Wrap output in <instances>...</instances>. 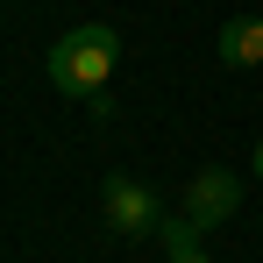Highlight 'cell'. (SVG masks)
I'll return each mask as SVG.
<instances>
[{"label": "cell", "mask_w": 263, "mask_h": 263, "mask_svg": "<svg viewBox=\"0 0 263 263\" xmlns=\"http://www.w3.org/2000/svg\"><path fill=\"white\" fill-rule=\"evenodd\" d=\"M114 57H121V36L107 22H79L71 36H57V50H50V86L71 92V100H92L114 79Z\"/></svg>", "instance_id": "6da1fadb"}, {"label": "cell", "mask_w": 263, "mask_h": 263, "mask_svg": "<svg viewBox=\"0 0 263 263\" xmlns=\"http://www.w3.org/2000/svg\"><path fill=\"white\" fill-rule=\"evenodd\" d=\"M100 206H107V228L114 235H157L164 228V199L142 178H107L100 185Z\"/></svg>", "instance_id": "7a4b0ae2"}, {"label": "cell", "mask_w": 263, "mask_h": 263, "mask_svg": "<svg viewBox=\"0 0 263 263\" xmlns=\"http://www.w3.org/2000/svg\"><path fill=\"white\" fill-rule=\"evenodd\" d=\"M235 206H242V178H235V171H192V185H185V214L199 220V228H228Z\"/></svg>", "instance_id": "3957f363"}, {"label": "cell", "mask_w": 263, "mask_h": 263, "mask_svg": "<svg viewBox=\"0 0 263 263\" xmlns=\"http://www.w3.org/2000/svg\"><path fill=\"white\" fill-rule=\"evenodd\" d=\"M220 64L228 71H256L263 64V14H228L220 22Z\"/></svg>", "instance_id": "277c9868"}, {"label": "cell", "mask_w": 263, "mask_h": 263, "mask_svg": "<svg viewBox=\"0 0 263 263\" xmlns=\"http://www.w3.org/2000/svg\"><path fill=\"white\" fill-rule=\"evenodd\" d=\"M199 235H206V228H199V220H192V214H178V220H164V228H157V242L171 249V263H185V256H199Z\"/></svg>", "instance_id": "5b68a950"}, {"label": "cell", "mask_w": 263, "mask_h": 263, "mask_svg": "<svg viewBox=\"0 0 263 263\" xmlns=\"http://www.w3.org/2000/svg\"><path fill=\"white\" fill-rule=\"evenodd\" d=\"M249 164H256V178H263V142H256V157H249Z\"/></svg>", "instance_id": "8992f818"}, {"label": "cell", "mask_w": 263, "mask_h": 263, "mask_svg": "<svg viewBox=\"0 0 263 263\" xmlns=\"http://www.w3.org/2000/svg\"><path fill=\"white\" fill-rule=\"evenodd\" d=\"M185 263H206V256H185Z\"/></svg>", "instance_id": "52a82bcc"}]
</instances>
